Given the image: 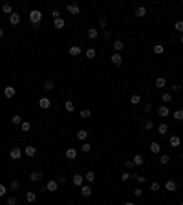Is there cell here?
I'll use <instances>...</instances> for the list:
<instances>
[{"mask_svg":"<svg viewBox=\"0 0 183 205\" xmlns=\"http://www.w3.org/2000/svg\"><path fill=\"white\" fill-rule=\"evenodd\" d=\"M29 180H31V181H35V183H37V181H40V180H42V172H39V170L31 172V174H29Z\"/></svg>","mask_w":183,"mask_h":205,"instance_id":"9a60e30c","label":"cell"},{"mask_svg":"<svg viewBox=\"0 0 183 205\" xmlns=\"http://www.w3.org/2000/svg\"><path fill=\"white\" fill-rule=\"evenodd\" d=\"M18 200H17V196H9L8 198V201H6V205H17Z\"/></svg>","mask_w":183,"mask_h":205,"instance_id":"60d3db41","label":"cell"},{"mask_svg":"<svg viewBox=\"0 0 183 205\" xmlns=\"http://www.w3.org/2000/svg\"><path fill=\"white\" fill-rule=\"evenodd\" d=\"M170 90H172V92H179V90H181V84H172Z\"/></svg>","mask_w":183,"mask_h":205,"instance_id":"9f6ffc18","label":"cell"},{"mask_svg":"<svg viewBox=\"0 0 183 205\" xmlns=\"http://www.w3.org/2000/svg\"><path fill=\"white\" fill-rule=\"evenodd\" d=\"M174 29L178 33H183V20H178V22L174 24Z\"/></svg>","mask_w":183,"mask_h":205,"instance_id":"d590c367","label":"cell"},{"mask_svg":"<svg viewBox=\"0 0 183 205\" xmlns=\"http://www.w3.org/2000/svg\"><path fill=\"white\" fill-rule=\"evenodd\" d=\"M6 192H8V189H6V185H2V183H0V198H2Z\"/></svg>","mask_w":183,"mask_h":205,"instance_id":"f5cc1de1","label":"cell"},{"mask_svg":"<svg viewBox=\"0 0 183 205\" xmlns=\"http://www.w3.org/2000/svg\"><path fill=\"white\" fill-rule=\"evenodd\" d=\"M143 110H145V112H150V110H152V102H147V105L143 106Z\"/></svg>","mask_w":183,"mask_h":205,"instance_id":"11a10c76","label":"cell"},{"mask_svg":"<svg viewBox=\"0 0 183 205\" xmlns=\"http://www.w3.org/2000/svg\"><path fill=\"white\" fill-rule=\"evenodd\" d=\"M163 51H165V46L163 44H156L154 46V53H156V55H161Z\"/></svg>","mask_w":183,"mask_h":205,"instance_id":"f1b7e54d","label":"cell"},{"mask_svg":"<svg viewBox=\"0 0 183 205\" xmlns=\"http://www.w3.org/2000/svg\"><path fill=\"white\" fill-rule=\"evenodd\" d=\"M55 181L59 183V185H66V181H68V180H66V178H64V176H59V178H57V180H55Z\"/></svg>","mask_w":183,"mask_h":205,"instance_id":"c3c4849f","label":"cell"},{"mask_svg":"<svg viewBox=\"0 0 183 205\" xmlns=\"http://www.w3.org/2000/svg\"><path fill=\"white\" fill-rule=\"evenodd\" d=\"M66 158H68V159H75V158H77V150H75V148H68V150H66Z\"/></svg>","mask_w":183,"mask_h":205,"instance_id":"7402d4cb","label":"cell"},{"mask_svg":"<svg viewBox=\"0 0 183 205\" xmlns=\"http://www.w3.org/2000/svg\"><path fill=\"white\" fill-rule=\"evenodd\" d=\"M9 158H11L13 161H20V158H22V150H20L18 147H13V148L9 150Z\"/></svg>","mask_w":183,"mask_h":205,"instance_id":"7a4b0ae2","label":"cell"},{"mask_svg":"<svg viewBox=\"0 0 183 205\" xmlns=\"http://www.w3.org/2000/svg\"><path fill=\"white\" fill-rule=\"evenodd\" d=\"M81 194H83L84 198L92 196V187H90V185H83V187H81Z\"/></svg>","mask_w":183,"mask_h":205,"instance_id":"2e32d148","label":"cell"},{"mask_svg":"<svg viewBox=\"0 0 183 205\" xmlns=\"http://www.w3.org/2000/svg\"><path fill=\"white\" fill-rule=\"evenodd\" d=\"M168 143H170V147H179L181 145V139H179V135H170V139H168Z\"/></svg>","mask_w":183,"mask_h":205,"instance_id":"8fae6325","label":"cell"},{"mask_svg":"<svg viewBox=\"0 0 183 205\" xmlns=\"http://www.w3.org/2000/svg\"><path fill=\"white\" fill-rule=\"evenodd\" d=\"M165 189L168 190V192H174V190L178 189V183H176V181H172V180H168V181L165 183Z\"/></svg>","mask_w":183,"mask_h":205,"instance_id":"9c48e42d","label":"cell"},{"mask_svg":"<svg viewBox=\"0 0 183 205\" xmlns=\"http://www.w3.org/2000/svg\"><path fill=\"white\" fill-rule=\"evenodd\" d=\"M53 26H55V29H62L66 26V22H64V18H57L55 22H53Z\"/></svg>","mask_w":183,"mask_h":205,"instance_id":"603a6c76","label":"cell"},{"mask_svg":"<svg viewBox=\"0 0 183 205\" xmlns=\"http://www.w3.org/2000/svg\"><path fill=\"white\" fill-rule=\"evenodd\" d=\"M125 167H126L128 170H130V168H134L135 165H134V161H125Z\"/></svg>","mask_w":183,"mask_h":205,"instance_id":"db71d44e","label":"cell"},{"mask_svg":"<svg viewBox=\"0 0 183 205\" xmlns=\"http://www.w3.org/2000/svg\"><path fill=\"white\" fill-rule=\"evenodd\" d=\"M86 138H88V132L86 130H79L77 132V139L79 141H86Z\"/></svg>","mask_w":183,"mask_h":205,"instance_id":"1f68e13d","label":"cell"},{"mask_svg":"<svg viewBox=\"0 0 183 205\" xmlns=\"http://www.w3.org/2000/svg\"><path fill=\"white\" fill-rule=\"evenodd\" d=\"M24 152H26V156H29V158H33V156L37 154V148L33 147V145H29V147H26V148H24Z\"/></svg>","mask_w":183,"mask_h":205,"instance_id":"d6986e66","label":"cell"},{"mask_svg":"<svg viewBox=\"0 0 183 205\" xmlns=\"http://www.w3.org/2000/svg\"><path fill=\"white\" fill-rule=\"evenodd\" d=\"M40 20H42V11H39V9H33V11H29V22H31V26H33V28H39Z\"/></svg>","mask_w":183,"mask_h":205,"instance_id":"6da1fadb","label":"cell"},{"mask_svg":"<svg viewBox=\"0 0 183 205\" xmlns=\"http://www.w3.org/2000/svg\"><path fill=\"white\" fill-rule=\"evenodd\" d=\"M110 59H112V62L116 64V66H121V64H123V57H121V53H114Z\"/></svg>","mask_w":183,"mask_h":205,"instance_id":"ba28073f","label":"cell"},{"mask_svg":"<svg viewBox=\"0 0 183 205\" xmlns=\"http://www.w3.org/2000/svg\"><path fill=\"white\" fill-rule=\"evenodd\" d=\"M125 48L123 40H114V50H116V53H121V50Z\"/></svg>","mask_w":183,"mask_h":205,"instance_id":"44dd1931","label":"cell"},{"mask_svg":"<svg viewBox=\"0 0 183 205\" xmlns=\"http://www.w3.org/2000/svg\"><path fill=\"white\" fill-rule=\"evenodd\" d=\"M86 35H88V39H92V40H95V39L99 37V31H97L95 28H90V29H88V31H86Z\"/></svg>","mask_w":183,"mask_h":205,"instance_id":"4fadbf2b","label":"cell"},{"mask_svg":"<svg viewBox=\"0 0 183 205\" xmlns=\"http://www.w3.org/2000/svg\"><path fill=\"white\" fill-rule=\"evenodd\" d=\"M11 123H13V125H22V117H20V115H13Z\"/></svg>","mask_w":183,"mask_h":205,"instance_id":"ab89813d","label":"cell"},{"mask_svg":"<svg viewBox=\"0 0 183 205\" xmlns=\"http://www.w3.org/2000/svg\"><path fill=\"white\" fill-rule=\"evenodd\" d=\"M172 115H174V119H178V121H183V110H176V112H174Z\"/></svg>","mask_w":183,"mask_h":205,"instance_id":"b9f144b4","label":"cell"},{"mask_svg":"<svg viewBox=\"0 0 183 205\" xmlns=\"http://www.w3.org/2000/svg\"><path fill=\"white\" fill-rule=\"evenodd\" d=\"M134 194L139 198V196H143V190H141V189H134Z\"/></svg>","mask_w":183,"mask_h":205,"instance_id":"6f0895ef","label":"cell"},{"mask_svg":"<svg viewBox=\"0 0 183 205\" xmlns=\"http://www.w3.org/2000/svg\"><path fill=\"white\" fill-rule=\"evenodd\" d=\"M39 106L42 108V110H48V108L51 106V101L48 97H42V99H39Z\"/></svg>","mask_w":183,"mask_h":205,"instance_id":"5b68a950","label":"cell"},{"mask_svg":"<svg viewBox=\"0 0 183 205\" xmlns=\"http://www.w3.org/2000/svg\"><path fill=\"white\" fill-rule=\"evenodd\" d=\"M51 17H53V20L60 18V11H59V9H53V11H51Z\"/></svg>","mask_w":183,"mask_h":205,"instance_id":"681fc988","label":"cell"},{"mask_svg":"<svg viewBox=\"0 0 183 205\" xmlns=\"http://www.w3.org/2000/svg\"><path fill=\"white\" fill-rule=\"evenodd\" d=\"M42 88H44V90H46V92H51V90H53V88H55V83H53V81H51V79H48V81H44V84H42Z\"/></svg>","mask_w":183,"mask_h":205,"instance_id":"5bb4252c","label":"cell"},{"mask_svg":"<svg viewBox=\"0 0 183 205\" xmlns=\"http://www.w3.org/2000/svg\"><path fill=\"white\" fill-rule=\"evenodd\" d=\"M179 205H183V203H179Z\"/></svg>","mask_w":183,"mask_h":205,"instance_id":"be15d7a7","label":"cell"},{"mask_svg":"<svg viewBox=\"0 0 183 205\" xmlns=\"http://www.w3.org/2000/svg\"><path fill=\"white\" fill-rule=\"evenodd\" d=\"M158 132H159L161 135H165V134L168 132V126H167V123H161V125L158 126Z\"/></svg>","mask_w":183,"mask_h":205,"instance_id":"4316f807","label":"cell"},{"mask_svg":"<svg viewBox=\"0 0 183 205\" xmlns=\"http://www.w3.org/2000/svg\"><path fill=\"white\" fill-rule=\"evenodd\" d=\"M125 205H135V203H134V201H126Z\"/></svg>","mask_w":183,"mask_h":205,"instance_id":"91938a15","label":"cell"},{"mask_svg":"<svg viewBox=\"0 0 183 205\" xmlns=\"http://www.w3.org/2000/svg\"><path fill=\"white\" fill-rule=\"evenodd\" d=\"M64 108H66V112H73V110H75V105H73V101H66Z\"/></svg>","mask_w":183,"mask_h":205,"instance_id":"836d02e7","label":"cell"},{"mask_svg":"<svg viewBox=\"0 0 183 205\" xmlns=\"http://www.w3.org/2000/svg\"><path fill=\"white\" fill-rule=\"evenodd\" d=\"M181 165H183V156H181Z\"/></svg>","mask_w":183,"mask_h":205,"instance_id":"6125c7cd","label":"cell"},{"mask_svg":"<svg viewBox=\"0 0 183 205\" xmlns=\"http://www.w3.org/2000/svg\"><path fill=\"white\" fill-rule=\"evenodd\" d=\"M95 55H97V51L93 50V48H90V50H86V57H88V59H95Z\"/></svg>","mask_w":183,"mask_h":205,"instance_id":"8d00e7d4","label":"cell"},{"mask_svg":"<svg viewBox=\"0 0 183 205\" xmlns=\"http://www.w3.org/2000/svg\"><path fill=\"white\" fill-rule=\"evenodd\" d=\"M130 102H132V105H139V102H141V95H137V93H134V95H132V97H130Z\"/></svg>","mask_w":183,"mask_h":205,"instance_id":"e575fe53","label":"cell"},{"mask_svg":"<svg viewBox=\"0 0 183 205\" xmlns=\"http://www.w3.org/2000/svg\"><path fill=\"white\" fill-rule=\"evenodd\" d=\"M145 128H147V130H152V128H154V123H152V121H145Z\"/></svg>","mask_w":183,"mask_h":205,"instance_id":"816d5d0a","label":"cell"},{"mask_svg":"<svg viewBox=\"0 0 183 205\" xmlns=\"http://www.w3.org/2000/svg\"><path fill=\"white\" fill-rule=\"evenodd\" d=\"M84 178H86V181H93V180H95V172H93V170H88V172L84 174Z\"/></svg>","mask_w":183,"mask_h":205,"instance_id":"4dcf8cb0","label":"cell"},{"mask_svg":"<svg viewBox=\"0 0 183 205\" xmlns=\"http://www.w3.org/2000/svg\"><path fill=\"white\" fill-rule=\"evenodd\" d=\"M132 161H134V165H135V167H139V165H143V156H141V154H135Z\"/></svg>","mask_w":183,"mask_h":205,"instance_id":"484cf974","label":"cell"},{"mask_svg":"<svg viewBox=\"0 0 183 205\" xmlns=\"http://www.w3.org/2000/svg\"><path fill=\"white\" fill-rule=\"evenodd\" d=\"M159 150H161V145L158 141H152L150 143V152H154V154H159Z\"/></svg>","mask_w":183,"mask_h":205,"instance_id":"ffe728a7","label":"cell"},{"mask_svg":"<svg viewBox=\"0 0 183 205\" xmlns=\"http://www.w3.org/2000/svg\"><path fill=\"white\" fill-rule=\"evenodd\" d=\"M90 115H92V112L88 110V108H84V110H81V117H84V119H86V117H90Z\"/></svg>","mask_w":183,"mask_h":205,"instance_id":"bcb514c9","label":"cell"},{"mask_svg":"<svg viewBox=\"0 0 183 205\" xmlns=\"http://www.w3.org/2000/svg\"><path fill=\"white\" fill-rule=\"evenodd\" d=\"M59 189V183L55 181V180H51V181H48V185H46V190L48 192H55V190Z\"/></svg>","mask_w":183,"mask_h":205,"instance_id":"52a82bcc","label":"cell"},{"mask_svg":"<svg viewBox=\"0 0 183 205\" xmlns=\"http://www.w3.org/2000/svg\"><path fill=\"white\" fill-rule=\"evenodd\" d=\"M18 187H20V181H18V180H13V181H11V189H13V190H17Z\"/></svg>","mask_w":183,"mask_h":205,"instance_id":"f907efd6","label":"cell"},{"mask_svg":"<svg viewBox=\"0 0 183 205\" xmlns=\"http://www.w3.org/2000/svg\"><path fill=\"white\" fill-rule=\"evenodd\" d=\"M35 200H37V194L35 192H31V190H29V192H26V201H28V203H33Z\"/></svg>","mask_w":183,"mask_h":205,"instance_id":"d4e9b609","label":"cell"},{"mask_svg":"<svg viewBox=\"0 0 183 205\" xmlns=\"http://www.w3.org/2000/svg\"><path fill=\"white\" fill-rule=\"evenodd\" d=\"M179 42H181V46H183V37H181V40H179Z\"/></svg>","mask_w":183,"mask_h":205,"instance_id":"94428289","label":"cell"},{"mask_svg":"<svg viewBox=\"0 0 183 205\" xmlns=\"http://www.w3.org/2000/svg\"><path fill=\"white\" fill-rule=\"evenodd\" d=\"M81 150H83L84 154H88V152L92 150V145H90V143H86V141H84V143H83V147H81Z\"/></svg>","mask_w":183,"mask_h":205,"instance_id":"f35d334b","label":"cell"},{"mask_svg":"<svg viewBox=\"0 0 183 205\" xmlns=\"http://www.w3.org/2000/svg\"><path fill=\"white\" fill-rule=\"evenodd\" d=\"M9 24H11V26H18V24H20V15H18V13L13 11L11 15H9Z\"/></svg>","mask_w":183,"mask_h":205,"instance_id":"277c9868","label":"cell"},{"mask_svg":"<svg viewBox=\"0 0 183 205\" xmlns=\"http://www.w3.org/2000/svg\"><path fill=\"white\" fill-rule=\"evenodd\" d=\"M4 37V28H0V39Z\"/></svg>","mask_w":183,"mask_h":205,"instance_id":"680465c9","label":"cell"},{"mask_svg":"<svg viewBox=\"0 0 183 205\" xmlns=\"http://www.w3.org/2000/svg\"><path fill=\"white\" fill-rule=\"evenodd\" d=\"M158 115L159 117H168V115H170V110H168L167 106H159L158 108Z\"/></svg>","mask_w":183,"mask_h":205,"instance_id":"30bf717a","label":"cell"},{"mask_svg":"<svg viewBox=\"0 0 183 205\" xmlns=\"http://www.w3.org/2000/svg\"><path fill=\"white\" fill-rule=\"evenodd\" d=\"M168 161H170V156H168V154H163V156L159 158V163H161V165H167Z\"/></svg>","mask_w":183,"mask_h":205,"instance_id":"74e56055","label":"cell"},{"mask_svg":"<svg viewBox=\"0 0 183 205\" xmlns=\"http://www.w3.org/2000/svg\"><path fill=\"white\" fill-rule=\"evenodd\" d=\"M2 13H6V15H11V13H13V6H11V4H4V6H2Z\"/></svg>","mask_w":183,"mask_h":205,"instance_id":"83f0119b","label":"cell"},{"mask_svg":"<svg viewBox=\"0 0 183 205\" xmlns=\"http://www.w3.org/2000/svg\"><path fill=\"white\" fill-rule=\"evenodd\" d=\"M106 24H108V18L106 17H101L99 18V26H101V28H106Z\"/></svg>","mask_w":183,"mask_h":205,"instance_id":"7dc6e473","label":"cell"},{"mask_svg":"<svg viewBox=\"0 0 183 205\" xmlns=\"http://www.w3.org/2000/svg\"><path fill=\"white\" fill-rule=\"evenodd\" d=\"M20 130H22V132H29V130H31V123L22 121V125H20Z\"/></svg>","mask_w":183,"mask_h":205,"instance_id":"f546056e","label":"cell"},{"mask_svg":"<svg viewBox=\"0 0 183 205\" xmlns=\"http://www.w3.org/2000/svg\"><path fill=\"white\" fill-rule=\"evenodd\" d=\"M165 86H167L165 77H158V79H156V88H165Z\"/></svg>","mask_w":183,"mask_h":205,"instance_id":"cb8c5ba5","label":"cell"},{"mask_svg":"<svg viewBox=\"0 0 183 205\" xmlns=\"http://www.w3.org/2000/svg\"><path fill=\"white\" fill-rule=\"evenodd\" d=\"M68 13H70V15H79V13H81V8H79V6H75V4H68Z\"/></svg>","mask_w":183,"mask_h":205,"instance_id":"8992f818","label":"cell"},{"mask_svg":"<svg viewBox=\"0 0 183 205\" xmlns=\"http://www.w3.org/2000/svg\"><path fill=\"white\" fill-rule=\"evenodd\" d=\"M130 176H132V178H135V180H137L139 183H145V181H147V178H145V176H139V174H130Z\"/></svg>","mask_w":183,"mask_h":205,"instance_id":"ee69618b","label":"cell"},{"mask_svg":"<svg viewBox=\"0 0 183 205\" xmlns=\"http://www.w3.org/2000/svg\"><path fill=\"white\" fill-rule=\"evenodd\" d=\"M145 15H147V8H145V6H139V8L135 9V17H137V18H143Z\"/></svg>","mask_w":183,"mask_h":205,"instance_id":"e0dca14e","label":"cell"},{"mask_svg":"<svg viewBox=\"0 0 183 205\" xmlns=\"http://www.w3.org/2000/svg\"><path fill=\"white\" fill-rule=\"evenodd\" d=\"M159 189H161V185H159L158 181H152L150 183V190H154V192H156V190H159Z\"/></svg>","mask_w":183,"mask_h":205,"instance_id":"f6af8a7d","label":"cell"},{"mask_svg":"<svg viewBox=\"0 0 183 205\" xmlns=\"http://www.w3.org/2000/svg\"><path fill=\"white\" fill-rule=\"evenodd\" d=\"M130 172H128V170H126V172H121V181H128V180H130Z\"/></svg>","mask_w":183,"mask_h":205,"instance_id":"7bdbcfd3","label":"cell"},{"mask_svg":"<svg viewBox=\"0 0 183 205\" xmlns=\"http://www.w3.org/2000/svg\"><path fill=\"white\" fill-rule=\"evenodd\" d=\"M161 101H163V102H170L172 101V93L170 92H165L163 95H161Z\"/></svg>","mask_w":183,"mask_h":205,"instance_id":"d6a6232c","label":"cell"},{"mask_svg":"<svg viewBox=\"0 0 183 205\" xmlns=\"http://www.w3.org/2000/svg\"><path fill=\"white\" fill-rule=\"evenodd\" d=\"M4 95H6L8 99L15 97V88H13V86H6V88H4Z\"/></svg>","mask_w":183,"mask_h":205,"instance_id":"7c38bea8","label":"cell"},{"mask_svg":"<svg viewBox=\"0 0 183 205\" xmlns=\"http://www.w3.org/2000/svg\"><path fill=\"white\" fill-rule=\"evenodd\" d=\"M72 181H73V185H77V187H83L84 176H83V174H73V176H72Z\"/></svg>","mask_w":183,"mask_h":205,"instance_id":"3957f363","label":"cell"},{"mask_svg":"<svg viewBox=\"0 0 183 205\" xmlns=\"http://www.w3.org/2000/svg\"><path fill=\"white\" fill-rule=\"evenodd\" d=\"M81 53H83V50H81L79 46H72V48H70V55H72V57H79Z\"/></svg>","mask_w":183,"mask_h":205,"instance_id":"ac0fdd59","label":"cell"}]
</instances>
